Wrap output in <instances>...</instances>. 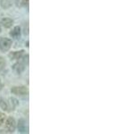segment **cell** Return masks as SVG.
I'll use <instances>...</instances> for the list:
<instances>
[{
	"label": "cell",
	"mask_w": 118,
	"mask_h": 134,
	"mask_svg": "<svg viewBox=\"0 0 118 134\" xmlns=\"http://www.w3.org/2000/svg\"><path fill=\"white\" fill-rule=\"evenodd\" d=\"M20 61L17 62L16 64H14L12 69L17 72V74H21L22 72H24V70L27 67V64L29 63V55H27L24 57H21V59H19Z\"/></svg>",
	"instance_id": "6da1fadb"
},
{
	"label": "cell",
	"mask_w": 118,
	"mask_h": 134,
	"mask_svg": "<svg viewBox=\"0 0 118 134\" xmlns=\"http://www.w3.org/2000/svg\"><path fill=\"white\" fill-rule=\"evenodd\" d=\"M15 128H16L15 120H14L12 117H8L5 122V130H4L5 132L12 133L14 131H15Z\"/></svg>",
	"instance_id": "7a4b0ae2"
},
{
	"label": "cell",
	"mask_w": 118,
	"mask_h": 134,
	"mask_svg": "<svg viewBox=\"0 0 118 134\" xmlns=\"http://www.w3.org/2000/svg\"><path fill=\"white\" fill-rule=\"evenodd\" d=\"M12 44V40L7 38H0V50L2 52H6L11 48Z\"/></svg>",
	"instance_id": "3957f363"
},
{
	"label": "cell",
	"mask_w": 118,
	"mask_h": 134,
	"mask_svg": "<svg viewBox=\"0 0 118 134\" xmlns=\"http://www.w3.org/2000/svg\"><path fill=\"white\" fill-rule=\"evenodd\" d=\"M11 92L14 95H17V96H27L29 90L24 86H17V87L12 88Z\"/></svg>",
	"instance_id": "277c9868"
},
{
	"label": "cell",
	"mask_w": 118,
	"mask_h": 134,
	"mask_svg": "<svg viewBox=\"0 0 118 134\" xmlns=\"http://www.w3.org/2000/svg\"><path fill=\"white\" fill-rule=\"evenodd\" d=\"M24 50H20V51H14V52H11L9 54V57L11 58V60H19L21 57H23L24 55Z\"/></svg>",
	"instance_id": "5b68a950"
},
{
	"label": "cell",
	"mask_w": 118,
	"mask_h": 134,
	"mask_svg": "<svg viewBox=\"0 0 118 134\" xmlns=\"http://www.w3.org/2000/svg\"><path fill=\"white\" fill-rule=\"evenodd\" d=\"M18 131L21 133H28V127L26 124V121L21 119L18 122Z\"/></svg>",
	"instance_id": "8992f818"
},
{
	"label": "cell",
	"mask_w": 118,
	"mask_h": 134,
	"mask_svg": "<svg viewBox=\"0 0 118 134\" xmlns=\"http://www.w3.org/2000/svg\"><path fill=\"white\" fill-rule=\"evenodd\" d=\"M10 36L14 38H19L21 37V28L19 26L14 27L12 31H10Z\"/></svg>",
	"instance_id": "52a82bcc"
},
{
	"label": "cell",
	"mask_w": 118,
	"mask_h": 134,
	"mask_svg": "<svg viewBox=\"0 0 118 134\" xmlns=\"http://www.w3.org/2000/svg\"><path fill=\"white\" fill-rule=\"evenodd\" d=\"M1 23L5 28H10L14 24V21L11 18H4V19H2Z\"/></svg>",
	"instance_id": "ba28073f"
},
{
	"label": "cell",
	"mask_w": 118,
	"mask_h": 134,
	"mask_svg": "<svg viewBox=\"0 0 118 134\" xmlns=\"http://www.w3.org/2000/svg\"><path fill=\"white\" fill-rule=\"evenodd\" d=\"M1 6L4 9H7L12 6V0H1Z\"/></svg>",
	"instance_id": "9c48e42d"
},
{
	"label": "cell",
	"mask_w": 118,
	"mask_h": 134,
	"mask_svg": "<svg viewBox=\"0 0 118 134\" xmlns=\"http://www.w3.org/2000/svg\"><path fill=\"white\" fill-rule=\"evenodd\" d=\"M0 107H2V109L7 110V104L5 103V101L4 99H0Z\"/></svg>",
	"instance_id": "30bf717a"
},
{
	"label": "cell",
	"mask_w": 118,
	"mask_h": 134,
	"mask_svg": "<svg viewBox=\"0 0 118 134\" xmlns=\"http://www.w3.org/2000/svg\"><path fill=\"white\" fill-rule=\"evenodd\" d=\"M5 117H6V115L5 114L0 113V126L4 124V122H5Z\"/></svg>",
	"instance_id": "8fae6325"
},
{
	"label": "cell",
	"mask_w": 118,
	"mask_h": 134,
	"mask_svg": "<svg viewBox=\"0 0 118 134\" xmlns=\"http://www.w3.org/2000/svg\"><path fill=\"white\" fill-rule=\"evenodd\" d=\"M5 59H4L3 57H0V70H1V69H3L4 67H5Z\"/></svg>",
	"instance_id": "7c38bea8"
},
{
	"label": "cell",
	"mask_w": 118,
	"mask_h": 134,
	"mask_svg": "<svg viewBox=\"0 0 118 134\" xmlns=\"http://www.w3.org/2000/svg\"><path fill=\"white\" fill-rule=\"evenodd\" d=\"M23 4H24L25 5H28V4H29V0H24V3H23Z\"/></svg>",
	"instance_id": "4fadbf2b"
},
{
	"label": "cell",
	"mask_w": 118,
	"mask_h": 134,
	"mask_svg": "<svg viewBox=\"0 0 118 134\" xmlns=\"http://www.w3.org/2000/svg\"><path fill=\"white\" fill-rule=\"evenodd\" d=\"M2 31V29H1V27H0V32H1Z\"/></svg>",
	"instance_id": "5bb4252c"
}]
</instances>
